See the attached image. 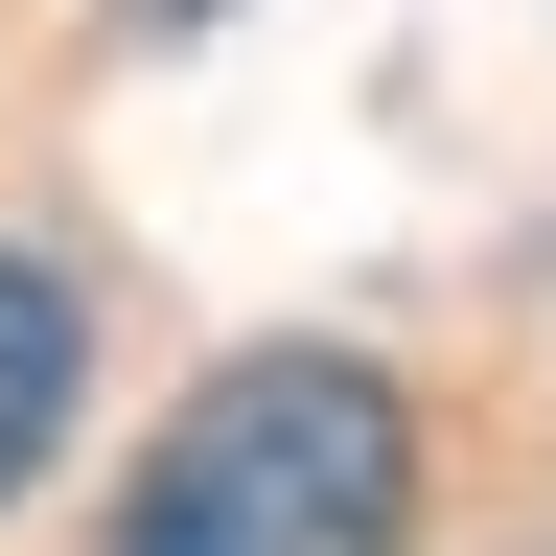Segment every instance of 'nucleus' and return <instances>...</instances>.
Returning <instances> with one entry per match:
<instances>
[{
	"label": "nucleus",
	"mask_w": 556,
	"mask_h": 556,
	"mask_svg": "<svg viewBox=\"0 0 556 556\" xmlns=\"http://www.w3.org/2000/svg\"><path fill=\"white\" fill-rule=\"evenodd\" d=\"M93 556H417V394L371 348L278 325V348L163 394V441L116 464Z\"/></svg>",
	"instance_id": "nucleus-1"
},
{
	"label": "nucleus",
	"mask_w": 556,
	"mask_h": 556,
	"mask_svg": "<svg viewBox=\"0 0 556 556\" xmlns=\"http://www.w3.org/2000/svg\"><path fill=\"white\" fill-rule=\"evenodd\" d=\"M70 394H93V278L47 232H0V510L70 464Z\"/></svg>",
	"instance_id": "nucleus-2"
}]
</instances>
